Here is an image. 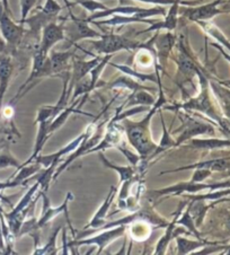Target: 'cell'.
Listing matches in <instances>:
<instances>
[{"label":"cell","instance_id":"38","mask_svg":"<svg viewBox=\"0 0 230 255\" xmlns=\"http://www.w3.org/2000/svg\"><path fill=\"white\" fill-rule=\"evenodd\" d=\"M122 1V0H121ZM137 1H141V2H147V3H153V5H173L175 2V0H137Z\"/></svg>","mask_w":230,"mask_h":255},{"label":"cell","instance_id":"19","mask_svg":"<svg viewBox=\"0 0 230 255\" xmlns=\"http://www.w3.org/2000/svg\"><path fill=\"white\" fill-rule=\"evenodd\" d=\"M157 39L156 40V48H157V52H158V57L160 58V61L165 63L167 58L169 56V52L175 44V36L173 35L172 33H166L163 34V35L158 36V34L156 35Z\"/></svg>","mask_w":230,"mask_h":255},{"label":"cell","instance_id":"27","mask_svg":"<svg viewBox=\"0 0 230 255\" xmlns=\"http://www.w3.org/2000/svg\"><path fill=\"white\" fill-rule=\"evenodd\" d=\"M149 233H150V227L148 226L144 220H135L131 229L132 239H134L135 241H142L149 236Z\"/></svg>","mask_w":230,"mask_h":255},{"label":"cell","instance_id":"31","mask_svg":"<svg viewBox=\"0 0 230 255\" xmlns=\"http://www.w3.org/2000/svg\"><path fill=\"white\" fill-rule=\"evenodd\" d=\"M161 122H163L164 134H163V139H161L159 147L156 148V151H155L156 155L159 154L160 151H164L166 149H168V148H170V147H175V143H176L172 138L169 137V134L167 132V129H166V125H165V121H164L163 118H161Z\"/></svg>","mask_w":230,"mask_h":255},{"label":"cell","instance_id":"41","mask_svg":"<svg viewBox=\"0 0 230 255\" xmlns=\"http://www.w3.org/2000/svg\"><path fill=\"white\" fill-rule=\"evenodd\" d=\"M226 250H227V254H230V246H227Z\"/></svg>","mask_w":230,"mask_h":255},{"label":"cell","instance_id":"39","mask_svg":"<svg viewBox=\"0 0 230 255\" xmlns=\"http://www.w3.org/2000/svg\"><path fill=\"white\" fill-rule=\"evenodd\" d=\"M2 53H8V44L3 36L0 34V54Z\"/></svg>","mask_w":230,"mask_h":255},{"label":"cell","instance_id":"40","mask_svg":"<svg viewBox=\"0 0 230 255\" xmlns=\"http://www.w3.org/2000/svg\"><path fill=\"white\" fill-rule=\"evenodd\" d=\"M221 89V93H223V95L225 96L226 101H228L230 103V91H227V89L225 88H220Z\"/></svg>","mask_w":230,"mask_h":255},{"label":"cell","instance_id":"24","mask_svg":"<svg viewBox=\"0 0 230 255\" xmlns=\"http://www.w3.org/2000/svg\"><path fill=\"white\" fill-rule=\"evenodd\" d=\"M38 188H40V182L36 181V183L27 191L26 194H25L22 199H20V201L17 203V206L14 208V209H12L9 214H6L5 217L17 216V215H19L20 212L26 209V208L29 206V203L32 202V198L34 197V194H35Z\"/></svg>","mask_w":230,"mask_h":255},{"label":"cell","instance_id":"14","mask_svg":"<svg viewBox=\"0 0 230 255\" xmlns=\"http://www.w3.org/2000/svg\"><path fill=\"white\" fill-rule=\"evenodd\" d=\"M102 59L100 57L94 58L93 60L89 61H82V60H75L74 61V71H72V75L70 77V85H69V91H74V87L77 83H79L84 77L92 71V69L95 66L100 63Z\"/></svg>","mask_w":230,"mask_h":255},{"label":"cell","instance_id":"34","mask_svg":"<svg viewBox=\"0 0 230 255\" xmlns=\"http://www.w3.org/2000/svg\"><path fill=\"white\" fill-rule=\"evenodd\" d=\"M76 3H79L80 6H83L85 9H87L92 12L99 11V10H104L108 9L109 7H106L103 3L99 1H95V0H75Z\"/></svg>","mask_w":230,"mask_h":255},{"label":"cell","instance_id":"16","mask_svg":"<svg viewBox=\"0 0 230 255\" xmlns=\"http://www.w3.org/2000/svg\"><path fill=\"white\" fill-rule=\"evenodd\" d=\"M180 3L181 0H175V2L173 5H170L168 14L166 15V18L164 22H156L153 23L150 27L147 28L146 31H143L141 33H146V32H151V31H159L161 28L168 29V31H172L176 27L177 25V15H178V9H180Z\"/></svg>","mask_w":230,"mask_h":255},{"label":"cell","instance_id":"2","mask_svg":"<svg viewBox=\"0 0 230 255\" xmlns=\"http://www.w3.org/2000/svg\"><path fill=\"white\" fill-rule=\"evenodd\" d=\"M95 130H96L95 123H92V125L89 126L88 129L86 130V132H84L83 134H80L79 137H77L75 140H72L70 143H68L66 147L62 148V149H60L57 152H54V154H52V155L36 157L35 161H37V163H40L42 166L45 167V171L37 177V181L40 182V186L42 190L45 191V192L48 191L49 184H50L51 180H52L54 171H57L58 165H59V163H60L61 158H63V157L69 154V152L75 151L77 148L79 147V144L82 143L83 140L86 138L88 134H92Z\"/></svg>","mask_w":230,"mask_h":255},{"label":"cell","instance_id":"18","mask_svg":"<svg viewBox=\"0 0 230 255\" xmlns=\"http://www.w3.org/2000/svg\"><path fill=\"white\" fill-rule=\"evenodd\" d=\"M75 54V50H67L65 52H53L50 53V61L51 67H52V72L54 75H59L61 72H66V69L68 68V61L69 59Z\"/></svg>","mask_w":230,"mask_h":255},{"label":"cell","instance_id":"1","mask_svg":"<svg viewBox=\"0 0 230 255\" xmlns=\"http://www.w3.org/2000/svg\"><path fill=\"white\" fill-rule=\"evenodd\" d=\"M165 103V96L160 89L159 100L152 105V110L143 119L142 121L132 122L130 120H123L122 130L124 131L130 143L135 148L141 159H146L151 155L153 150H156L157 144L152 141L150 132V121L158 109Z\"/></svg>","mask_w":230,"mask_h":255},{"label":"cell","instance_id":"3","mask_svg":"<svg viewBox=\"0 0 230 255\" xmlns=\"http://www.w3.org/2000/svg\"><path fill=\"white\" fill-rule=\"evenodd\" d=\"M94 50L100 54H113L121 50H132L137 48H147V44L141 42L127 39L126 36L116 35V34H108L102 35L100 40L92 41Z\"/></svg>","mask_w":230,"mask_h":255},{"label":"cell","instance_id":"35","mask_svg":"<svg viewBox=\"0 0 230 255\" xmlns=\"http://www.w3.org/2000/svg\"><path fill=\"white\" fill-rule=\"evenodd\" d=\"M36 1L37 0H20V12H22V16H20L19 24L24 25V20L27 18L28 12L31 11Z\"/></svg>","mask_w":230,"mask_h":255},{"label":"cell","instance_id":"28","mask_svg":"<svg viewBox=\"0 0 230 255\" xmlns=\"http://www.w3.org/2000/svg\"><path fill=\"white\" fill-rule=\"evenodd\" d=\"M60 229H61L60 226L55 228L54 232L52 233V236L50 237L49 242L45 244L44 248L35 249L34 254H55V252H57V237H58L59 232H60Z\"/></svg>","mask_w":230,"mask_h":255},{"label":"cell","instance_id":"15","mask_svg":"<svg viewBox=\"0 0 230 255\" xmlns=\"http://www.w3.org/2000/svg\"><path fill=\"white\" fill-rule=\"evenodd\" d=\"M195 168H208L210 171H230V157L227 158H219V159H214V160H208V161H201V163L190 165V166H183L180 168L174 169V171H166L160 173V175L163 174L169 173V172H181L184 171V169H195Z\"/></svg>","mask_w":230,"mask_h":255},{"label":"cell","instance_id":"30","mask_svg":"<svg viewBox=\"0 0 230 255\" xmlns=\"http://www.w3.org/2000/svg\"><path fill=\"white\" fill-rule=\"evenodd\" d=\"M228 194H230V188L221 190V191H217V192L204 194V195H187L186 198L191 200V201H203V200L219 199V198H223V197H225V195H228Z\"/></svg>","mask_w":230,"mask_h":255},{"label":"cell","instance_id":"20","mask_svg":"<svg viewBox=\"0 0 230 255\" xmlns=\"http://www.w3.org/2000/svg\"><path fill=\"white\" fill-rule=\"evenodd\" d=\"M144 10V8H139V7H116V8H108V9L104 10H99L95 11L92 16H89L86 18L88 23L93 22L94 19L103 18V17H108L113 14H126V15H134L137 12H141Z\"/></svg>","mask_w":230,"mask_h":255},{"label":"cell","instance_id":"7","mask_svg":"<svg viewBox=\"0 0 230 255\" xmlns=\"http://www.w3.org/2000/svg\"><path fill=\"white\" fill-rule=\"evenodd\" d=\"M70 16L71 22L68 26H65V35L68 36L70 43H75V42L83 39H91V37H97V39H100L102 36V34L94 31L93 28L88 26V22L86 18H78V17L72 15L71 12Z\"/></svg>","mask_w":230,"mask_h":255},{"label":"cell","instance_id":"5","mask_svg":"<svg viewBox=\"0 0 230 255\" xmlns=\"http://www.w3.org/2000/svg\"><path fill=\"white\" fill-rule=\"evenodd\" d=\"M105 125H108V122H106V121L100 123V125L96 127V130L94 131V132H93L92 134H88L87 137L83 140L82 143L79 144L78 149H76L75 152H72L71 156L68 157V158L65 160V163H63L62 165H60V166H59V167L57 168V172H55V173L53 174L52 180H57V177H58L59 175H60V174H61L63 171H65V169H66L68 166H69V165L72 163V161L78 158V157L83 156V155H85V154H87L88 150H91L93 147H95L97 143H100L102 137H103V132H104V127H105Z\"/></svg>","mask_w":230,"mask_h":255},{"label":"cell","instance_id":"8","mask_svg":"<svg viewBox=\"0 0 230 255\" xmlns=\"http://www.w3.org/2000/svg\"><path fill=\"white\" fill-rule=\"evenodd\" d=\"M65 25L58 24L55 20L50 22L48 25H45L43 27V33H42V40L41 43L38 45L37 51H40L41 53L49 56L50 50L52 49V46L58 43L59 41L65 40Z\"/></svg>","mask_w":230,"mask_h":255},{"label":"cell","instance_id":"11","mask_svg":"<svg viewBox=\"0 0 230 255\" xmlns=\"http://www.w3.org/2000/svg\"><path fill=\"white\" fill-rule=\"evenodd\" d=\"M221 1L223 0H215V1L206 3V5H202L200 7L187 8V9L183 11V15L187 17L190 20H193V22L211 19L212 17L224 12L218 8V5H220Z\"/></svg>","mask_w":230,"mask_h":255},{"label":"cell","instance_id":"25","mask_svg":"<svg viewBox=\"0 0 230 255\" xmlns=\"http://www.w3.org/2000/svg\"><path fill=\"white\" fill-rule=\"evenodd\" d=\"M177 242V253L178 254H189L193 251L201 249L203 246H207L211 243H207V242H192L186 239H183V237H177L176 239Z\"/></svg>","mask_w":230,"mask_h":255},{"label":"cell","instance_id":"29","mask_svg":"<svg viewBox=\"0 0 230 255\" xmlns=\"http://www.w3.org/2000/svg\"><path fill=\"white\" fill-rule=\"evenodd\" d=\"M6 167H15L17 171L23 167V164H20L8 149L3 151L2 154H0V168Z\"/></svg>","mask_w":230,"mask_h":255},{"label":"cell","instance_id":"21","mask_svg":"<svg viewBox=\"0 0 230 255\" xmlns=\"http://www.w3.org/2000/svg\"><path fill=\"white\" fill-rule=\"evenodd\" d=\"M184 205H185V202H183L182 205L180 206V210H177V214L174 216L173 222L167 225V231H166L165 235L161 237V239L158 242V244H157L155 254H164L166 252V249H167L169 242L172 241L174 236H175V235H174V228H175V226H176L177 218H178V216H180L181 210L183 209V206H184Z\"/></svg>","mask_w":230,"mask_h":255},{"label":"cell","instance_id":"33","mask_svg":"<svg viewBox=\"0 0 230 255\" xmlns=\"http://www.w3.org/2000/svg\"><path fill=\"white\" fill-rule=\"evenodd\" d=\"M178 65H180V70L186 76L198 72L197 67L193 65V62L189 60V58L185 57V54H181L180 59H178Z\"/></svg>","mask_w":230,"mask_h":255},{"label":"cell","instance_id":"6","mask_svg":"<svg viewBox=\"0 0 230 255\" xmlns=\"http://www.w3.org/2000/svg\"><path fill=\"white\" fill-rule=\"evenodd\" d=\"M125 229H126V225H121V226L104 229V231H102L103 233H101L99 235L94 237H91V239H82V240H76L75 242H71V243H69V246H82V245L95 244L99 246V252H97V254H101L110 243H112L113 241L117 240L118 237L124 235Z\"/></svg>","mask_w":230,"mask_h":255},{"label":"cell","instance_id":"23","mask_svg":"<svg viewBox=\"0 0 230 255\" xmlns=\"http://www.w3.org/2000/svg\"><path fill=\"white\" fill-rule=\"evenodd\" d=\"M230 146V140L219 139H191L190 147L198 148V149H216Z\"/></svg>","mask_w":230,"mask_h":255},{"label":"cell","instance_id":"37","mask_svg":"<svg viewBox=\"0 0 230 255\" xmlns=\"http://www.w3.org/2000/svg\"><path fill=\"white\" fill-rule=\"evenodd\" d=\"M1 216H2V211H1V209H0V253L6 254V242H5V237H3V233H2Z\"/></svg>","mask_w":230,"mask_h":255},{"label":"cell","instance_id":"9","mask_svg":"<svg viewBox=\"0 0 230 255\" xmlns=\"http://www.w3.org/2000/svg\"><path fill=\"white\" fill-rule=\"evenodd\" d=\"M157 15H166V9L163 7H156V8H150V9H144L141 12H137V14L132 15L130 17H125V16H121V15H115L113 18H111L109 20H103V22H95L93 20L94 24L96 25H121V24H127V23H132V22H142V23H147V24H153L156 23V20H149L146 19L148 17L151 16H157Z\"/></svg>","mask_w":230,"mask_h":255},{"label":"cell","instance_id":"17","mask_svg":"<svg viewBox=\"0 0 230 255\" xmlns=\"http://www.w3.org/2000/svg\"><path fill=\"white\" fill-rule=\"evenodd\" d=\"M116 191H117V188H115V186H112V188H111V191H110V193L108 195V198H106L104 200V202L102 203V206L100 207L99 211H97L95 216L93 217V219L91 220V223L88 224V226L86 228L91 227V228H94V229H97V228H100V227L103 226V225L106 224V220H105L106 219V212H108L111 205H112L113 200L115 198V194H116Z\"/></svg>","mask_w":230,"mask_h":255},{"label":"cell","instance_id":"32","mask_svg":"<svg viewBox=\"0 0 230 255\" xmlns=\"http://www.w3.org/2000/svg\"><path fill=\"white\" fill-rule=\"evenodd\" d=\"M42 11L52 19H55L59 12L61 11V6L55 0H46L44 7L42 8Z\"/></svg>","mask_w":230,"mask_h":255},{"label":"cell","instance_id":"4","mask_svg":"<svg viewBox=\"0 0 230 255\" xmlns=\"http://www.w3.org/2000/svg\"><path fill=\"white\" fill-rule=\"evenodd\" d=\"M0 33L6 40L8 49L16 48L25 35L23 25L17 24L11 19L10 14L5 9L1 0H0Z\"/></svg>","mask_w":230,"mask_h":255},{"label":"cell","instance_id":"36","mask_svg":"<svg viewBox=\"0 0 230 255\" xmlns=\"http://www.w3.org/2000/svg\"><path fill=\"white\" fill-rule=\"evenodd\" d=\"M118 150L120 151H122V154L123 155H125L126 156V158H127V160L130 161L131 163V165H133V166L135 167L138 165V163L140 160H141V157H140V155L138 154H134V152H131L130 150H127L126 148H123V147H121V146H117L116 147Z\"/></svg>","mask_w":230,"mask_h":255},{"label":"cell","instance_id":"12","mask_svg":"<svg viewBox=\"0 0 230 255\" xmlns=\"http://www.w3.org/2000/svg\"><path fill=\"white\" fill-rule=\"evenodd\" d=\"M14 72V63L8 53L0 54V110L2 106L3 97L9 87V83Z\"/></svg>","mask_w":230,"mask_h":255},{"label":"cell","instance_id":"13","mask_svg":"<svg viewBox=\"0 0 230 255\" xmlns=\"http://www.w3.org/2000/svg\"><path fill=\"white\" fill-rule=\"evenodd\" d=\"M187 125H184L185 131L181 134V137L176 140L175 147L181 144L182 142L186 141V140L192 139L195 135L202 134V133H214L215 129L210 125H206V123L198 122L197 120H193V119L186 118Z\"/></svg>","mask_w":230,"mask_h":255},{"label":"cell","instance_id":"26","mask_svg":"<svg viewBox=\"0 0 230 255\" xmlns=\"http://www.w3.org/2000/svg\"><path fill=\"white\" fill-rule=\"evenodd\" d=\"M100 158H101L102 161H103V164L105 165L106 167L115 169V171H116L118 174H120V183H123V182L129 181V180H131V178H133V175H134V173H135L133 167H131V166H127V167H124V166H115V165L110 163V160H108V159L105 158L104 155L102 154V152L100 154Z\"/></svg>","mask_w":230,"mask_h":255},{"label":"cell","instance_id":"22","mask_svg":"<svg viewBox=\"0 0 230 255\" xmlns=\"http://www.w3.org/2000/svg\"><path fill=\"white\" fill-rule=\"evenodd\" d=\"M156 103L155 99L151 94H149L147 89H139L135 91L133 94L126 99V102L122 106H132V105H144L151 106Z\"/></svg>","mask_w":230,"mask_h":255},{"label":"cell","instance_id":"10","mask_svg":"<svg viewBox=\"0 0 230 255\" xmlns=\"http://www.w3.org/2000/svg\"><path fill=\"white\" fill-rule=\"evenodd\" d=\"M201 78V83H202V91L200 93V95L195 99H192L191 101L187 102L184 105H183V109H193V110H199L203 113H206L207 116L211 117L212 119H215L217 122H221L220 118L217 114L216 110L212 105L210 97H209L208 94V86H207V82L206 79L200 76Z\"/></svg>","mask_w":230,"mask_h":255}]
</instances>
